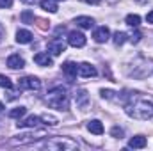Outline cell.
I'll use <instances>...</instances> for the list:
<instances>
[{"instance_id":"6da1fadb","label":"cell","mask_w":153,"mask_h":151,"mask_svg":"<svg viewBox=\"0 0 153 151\" xmlns=\"http://www.w3.org/2000/svg\"><path fill=\"white\" fill-rule=\"evenodd\" d=\"M125 112L130 117H134V119L146 121V119H150L153 115V105L148 100H143V98H137V100L130 98V101L125 105Z\"/></svg>"},{"instance_id":"7a4b0ae2","label":"cell","mask_w":153,"mask_h":151,"mask_svg":"<svg viewBox=\"0 0 153 151\" xmlns=\"http://www.w3.org/2000/svg\"><path fill=\"white\" fill-rule=\"evenodd\" d=\"M46 103L52 109H57V110H68L70 109V98H68V94L62 87L50 89L48 94H46Z\"/></svg>"},{"instance_id":"3957f363","label":"cell","mask_w":153,"mask_h":151,"mask_svg":"<svg viewBox=\"0 0 153 151\" xmlns=\"http://www.w3.org/2000/svg\"><path fill=\"white\" fill-rule=\"evenodd\" d=\"M41 148H46V150H62V151H73L78 148L75 141L68 139V137H53L50 141H45L41 144Z\"/></svg>"},{"instance_id":"277c9868","label":"cell","mask_w":153,"mask_h":151,"mask_svg":"<svg viewBox=\"0 0 153 151\" xmlns=\"http://www.w3.org/2000/svg\"><path fill=\"white\" fill-rule=\"evenodd\" d=\"M18 89L20 91H39L41 89V80L38 76H23L18 80Z\"/></svg>"},{"instance_id":"5b68a950","label":"cell","mask_w":153,"mask_h":151,"mask_svg":"<svg viewBox=\"0 0 153 151\" xmlns=\"http://www.w3.org/2000/svg\"><path fill=\"white\" fill-rule=\"evenodd\" d=\"M41 137H45V132L43 130H39V132H30V133H23V135H18V137H14V139H11V144H20V146H23V144H30V142H34V141H38Z\"/></svg>"},{"instance_id":"8992f818","label":"cell","mask_w":153,"mask_h":151,"mask_svg":"<svg viewBox=\"0 0 153 151\" xmlns=\"http://www.w3.org/2000/svg\"><path fill=\"white\" fill-rule=\"evenodd\" d=\"M68 44L73 46V48H84L85 46V36L82 32H76V30H71L68 34Z\"/></svg>"},{"instance_id":"52a82bcc","label":"cell","mask_w":153,"mask_h":151,"mask_svg":"<svg viewBox=\"0 0 153 151\" xmlns=\"http://www.w3.org/2000/svg\"><path fill=\"white\" fill-rule=\"evenodd\" d=\"M111 38V30H109V27H98L94 32H93V39L96 41V43H105V41H109Z\"/></svg>"},{"instance_id":"ba28073f","label":"cell","mask_w":153,"mask_h":151,"mask_svg":"<svg viewBox=\"0 0 153 151\" xmlns=\"http://www.w3.org/2000/svg\"><path fill=\"white\" fill-rule=\"evenodd\" d=\"M96 75H98V71H96L94 66H91V64H87V62H82V64L78 66V76H82V78H91V76H96Z\"/></svg>"},{"instance_id":"9c48e42d","label":"cell","mask_w":153,"mask_h":151,"mask_svg":"<svg viewBox=\"0 0 153 151\" xmlns=\"http://www.w3.org/2000/svg\"><path fill=\"white\" fill-rule=\"evenodd\" d=\"M41 124V117L38 115H29L27 119L18 121V128H38Z\"/></svg>"},{"instance_id":"30bf717a","label":"cell","mask_w":153,"mask_h":151,"mask_svg":"<svg viewBox=\"0 0 153 151\" xmlns=\"http://www.w3.org/2000/svg\"><path fill=\"white\" fill-rule=\"evenodd\" d=\"M7 66H9L11 70H22V68L25 66V61H23V57H22V55L13 53V55H9V57H7Z\"/></svg>"},{"instance_id":"8fae6325","label":"cell","mask_w":153,"mask_h":151,"mask_svg":"<svg viewBox=\"0 0 153 151\" xmlns=\"http://www.w3.org/2000/svg\"><path fill=\"white\" fill-rule=\"evenodd\" d=\"M48 50H50L52 55H61V53L66 50V44H64L61 39H52V41L48 43Z\"/></svg>"},{"instance_id":"7c38bea8","label":"cell","mask_w":153,"mask_h":151,"mask_svg":"<svg viewBox=\"0 0 153 151\" xmlns=\"http://www.w3.org/2000/svg\"><path fill=\"white\" fill-rule=\"evenodd\" d=\"M62 73L68 76L70 80H73V78L78 75V66H76L75 62L68 61V62H64V64H62Z\"/></svg>"},{"instance_id":"4fadbf2b","label":"cell","mask_w":153,"mask_h":151,"mask_svg":"<svg viewBox=\"0 0 153 151\" xmlns=\"http://www.w3.org/2000/svg\"><path fill=\"white\" fill-rule=\"evenodd\" d=\"M146 144H148V141H146L144 135H135V137H132L130 142H128V146H130L132 150H143V148H146Z\"/></svg>"},{"instance_id":"5bb4252c","label":"cell","mask_w":153,"mask_h":151,"mask_svg":"<svg viewBox=\"0 0 153 151\" xmlns=\"http://www.w3.org/2000/svg\"><path fill=\"white\" fill-rule=\"evenodd\" d=\"M34 62L38 64V66H43V68H50L52 66V57L48 55V53H45V52H39L34 55Z\"/></svg>"},{"instance_id":"9a60e30c","label":"cell","mask_w":153,"mask_h":151,"mask_svg":"<svg viewBox=\"0 0 153 151\" xmlns=\"http://www.w3.org/2000/svg\"><path fill=\"white\" fill-rule=\"evenodd\" d=\"M32 39H34V36H32L30 30L20 29V30L16 32V43H20V44H27V43H30Z\"/></svg>"},{"instance_id":"2e32d148","label":"cell","mask_w":153,"mask_h":151,"mask_svg":"<svg viewBox=\"0 0 153 151\" xmlns=\"http://www.w3.org/2000/svg\"><path fill=\"white\" fill-rule=\"evenodd\" d=\"M75 101L80 109H84V107L89 103V94H87L85 89H78V91H76L75 93Z\"/></svg>"},{"instance_id":"e0dca14e","label":"cell","mask_w":153,"mask_h":151,"mask_svg":"<svg viewBox=\"0 0 153 151\" xmlns=\"http://www.w3.org/2000/svg\"><path fill=\"white\" fill-rule=\"evenodd\" d=\"M87 130L91 132V133H94V135H102L105 130H103V124H102V121H98V119H93V121H89L87 123Z\"/></svg>"},{"instance_id":"ac0fdd59","label":"cell","mask_w":153,"mask_h":151,"mask_svg":"<svg viewBox=\"0 0 153 151\" xmlns=\"http://www.w3.org/2000/svg\"><path fill=\"white\" fill-rule=\"evenodd\" d=\"M75 23L80 27V29H91L94 25V20L91 16H78L75 20Z\"/></svg>"},{"instance_id":"d6986e66","label":"cell","mask_w":153,"mask_h":151,"mask_svg":"<svg viewBox=\"0 0 153 151\" xmlns=\"http://www.w3.org/2000/svg\"><path fill=\"white\" fill-rule=\"evenodd\" d=\"M39 5L46 13H57V9H59L57 4H55V0H39Z\"/></svg>"},{"instance_id":"ffe728a7","label":"cell","mask_w":153,"mask_h":151,"mask_svg":"<svg viewBox=\"0 0 153 151\" xmlns=\"http://www.w3.org/2000/svg\"><path fill=\"white\" fill-rule=\"evenodd\" d=\"M41 121H43V124H48V126H57L59 124V119L55 115H52V114H43Z\"/></svg>"},{"instance_id":"44dd1931","label":"cell","mask_w":153,"mask_h":151,"mask_svg":"<svg viewBox=\"0 0 153 151\" xmlns=\"http://www.w3.org/2000/svg\"><path fill=\"white\" fill-rule=\"evenodd\" d=\"M125 21H126V25H130V27L137 29V27L141 25V16H139V14H128Z\"/></svg>"},{"instance_id":"7402d4cb","label":"cell","mask_w":153,"mask_h":151,"mask_svg":"<svg viewBox=\"0 0 153 151\" xmlns=\"http://www.w3.org/2000/svg\"><path fill=\"white\" fill-rule=\"evenodd\" d=\"M25 114H27V109H25V107H16V109H13V110L9 112V117H13V119H22Z\"/></svg>"},{"instance_id":"603a6c76","label":"cell","mask_w":153,"mask_h":151,"mask_svg":"<svg viewBox=\"0 0 153 151\" xmlns=\"http://www.w3.org/2000/svg\"><path fill=\"white\" fill-rule=\"evenodd\" d=\"M22 21H23V23H29V25H30V23H34V13H32V11H29V9H27V11H23V13H22Z\"/></svg>"},{"instance_id":"cb8c5ba5","label":"cell","mask_w":153,"mask_h":151,"mask_svg":"<svg viewBox=\"0 0 153 151\" xmlns=\"http://www.w3.org/2000/svg\"><path fill=\"white\" fill-rule=\"evenodd\" d=\"M126 38H128V34H125V32H119V30H117V32L114 34V44H116V46H121V44L126 41Z\"/></svg>"},{"instance_id":"d4e9b609","label":"cell","mask_w":153,"mask_h":151,"mask_svg":"<svg viewBox=\"0 0 153 151\" xmlns=\"http://www.w3.org/2000/svg\"><path fill=\"white\" fill-rule=\"evenodd\" d=\"M0 87H4V89H13V82H11V78L5 75H0Z\"/></svg>"},{"instance_id":"484cf974","label":"cell","mask_w":153,"mask_h":151,"mask_svg":"<svg viewBox=\"0 0 153 151\" xmlns=\"http://www.w3.org/2000/svg\"><path fill=\"white\" fill-rule=\"evenodd\" d=\"M111 135L116 137V139H121V137H123V130H121L119 126H114V128L111 130Z\"/></svg>"},{"instance_id":"4316f807","label":"cell","mask_w":153,"mask_h":151,"mask_svg":"<svg viewBox=\"0 0 153 151\" xmlns=\"http://www.w3.org/2000/svg\"><path fill=\"white\" fill-rule=\"evenodd\" d=\"M141 36H143V34H141L139 30H135V32H132V34H130V41L135 44V43H139V41H141Z\"/></svg>"},{"instance_id":"83f0119b","label":"cell","mask_w":153,"mask_h":151,"mask_svg":"<svg viewBox=\"0 0 153 151\" xmlns=\"http://www.w3.org/2000/svg\"><path fill=\"white\" fill-rule=\"evenodd\" d=\"M102 98L112 100V98H114V93H112V91H109V89H102Z\"/></svg>"},{"instance_id":"f1b7e54d","label":"cell","mask_w":153,"mask_h":151,"mask_svg":"<svg viewBox=\"0 0 153 151\" xmlns=\"http://www.w3.org/2000/svg\"><path fill=\"white\" fill-rule=\"evenodd\" d=\"M13 5V0H0V7L2 9H9Z\"/></svg>"},{"instance_id":"f546056e","label":"cell","mask_w":153,"mask_h":151,"mask_svg":"<svg viewBox=\"0 0 153 151\" xmlns=\"http://www.w3.org/2000/svg\"><path fill=\"white\" fill-rule=\"evenodd\" d=\"M146 20H148V23H152L153 25V11H150V13L146 14Z\"/></svg>"},{"instance_id":"4dcf8cb0","label":"cell","mask_w":153,"mask_h":151,"mask_svg":"<svg viewBox=\"0 0 153 151\" xmlns=\"http://www.w3.org/2000/svg\"><path fill=\"white\" fill-rule=\"evenodd\" d=\"M4 36H5V29H4V25L0 23V43H2V39H4Z\"/></svg>"},{"instance_id":"1f68e13d","label":"cell","mask_w":153,"mask_h":151,"mask_svg":"<svg viewBox=\"0 0 153 151\" xmlns=\"http://www.w3.org/2000/svg\"><path fill=\"white\" fill-rule=\"evenodd\" d=\"M84 2H87V4H93V5H96V4H100V0H84Z\"/></svg>"},{"instance_id":"d6a6232c","label":"cell","mask_w":153,"mask_h":151,"mask_svg":"<svg viewBox=\"0 0 153 151\" xmlns=\"http://www.w3.org/2000/svg\"><path fill=\"white\" fill-rule=\"evenodd\" d=\"M23 4H36V2H39V0H22Z\"/></svg>"},{"instance_id":"836d02e7","label":"cell","mask_w":153,"mask_h":151,"mask_svg":"<svg viewBox=\"0 0 153 151\" xmlns=\"http://www.w3.org/2000/svg\"><path fill=\"white\" fill-rule=\"evenodd\" d=\"M2 109H4V105H2V103H0V112H2Z\"/></svg>"}]
</instances>
